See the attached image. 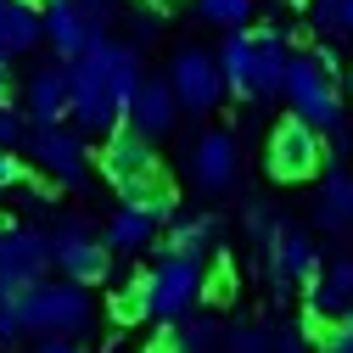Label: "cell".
I'll return each instance as SVG.
<instances>
[{
    "instance_id": "cell-1",
    "label": "cell",
    "mask_w": 353,
    "mask_h": 353,
    "mask_svg": "<svg viewBox=\"0 0 353 353\" xmlns=\"http://www.w3.org/2000/svg\"><path fill=\"white\" fill-rule=\"evenodd\" d=\"M141 57L129 51V46H107V39H96L90 51H84L79 62H73V118L84 123V129H112L118 123H129V101H135V90H141Z\"/></svg>"
},
{
    "instance_id": "cell-2",
    "label": "cell",
    "mask_w": 353,
    "mask_h": 353,
    "mask_svg": "<svg viewBox=\"0 0 353 353\" xmlns=\"http://www.w3.org/2000/svg\"><path fill=\"white\" fill-rule=\"evenodd\" d=\"M331 73H336V57L331 51H292L286 62V101L297 118H308L314 129H336L342 123V101L331 90Z\"/></svg>"
},
{
    "instance_id": "cell-3",
    "label": "cell",
    "mask_w": 353,
    "mask_h": 353,
    "mask_svg": "<svg viewBox=\"0 0 353 353\" xmlns=\"http://www.w3.org/2000/svg\"><path fill=\"white\" fill-rule=\"evenodd\" d=\"M17 314L23 331L34 336H79L90 325V297H84V281H39L28 292H17Z\"/></svg>"
},
{
    "instance_id": "cell-4",
    "label": "cell",
    "mask_w": 353,
    "mask_h": 353,
    "mask_svg": "<svg viewBox=\"0 0 353 353\" xmlns=\"http://www.w3.org/2000/svg\"><path fill=\"white\" fill-rule=\"evenodd\" d=\"M325 163V141H320V129L308 123V118H281L275 123V135H270V174L281 185H297V180H314Z\"/></svg>"
},
{
    "instance_id": "cell-5",
    "label": "cell",
    "mask_w": 353,
    "mask_h": 353,
    "mask_svg": "<svg viewBox=\"0 0 353 353\" xmlns=\"http://www.w3.org/2000/svg\"><path fill=\"white\" fill-rule=\"evenodd\" d=\"M168 84H174V96H180V107H191V112H213L219 96L230 90L219 57H208V51H196V46H180V51H174Z\"/></svg>"
},
{
    "instance_id": "cell-6",
    "label": "cell",
    "mask_w": 353,
    "mask_h": 353,
    "mask_svg": "<svg viewBox=\"0 0 353 353\" xmlns=\"http://www.w3.org/2000/svg\"><path fill=\"white\" fill-rule=\"evenodd\" d=\"M51 263H57L51 236H34V230H0V286H6V292H28V286H39Z\"/></svg>"
},
{
    "instance_id": "cell-7",
    "label": "cell",
    "mask_w": 353,
    "mask_h": 353,
    "mask_svg": "<svg viewBox=\"0 0 353 353\" xmlns=\"http://www.w3.org/2000/svg\"><path fill=\"white\" fill-rule=\"evenodd\" d=\"M202 297V270L191 252H168L152 270V314L157 320H185L191 303Z\"/></svg>"
},
{
    "instance_id": "cell-8",
    "label": "cell",
    "mask_w": 353,
    "mask_h": 353,
    "mask_svg": "<svg viewBox=\"0 0 353 353\" xmlns=\"http://www.w3.org/2000/svg\"><path fill=\"white\" fill-rule=\"evenodd\" d=\"M51 252H57V263L68 270V281H84V286L107 281V270H112V247H107V241H96V236H90V225H79V219L57 225Z\"/></svg>"
},
{
    "instance_id": "cell-9",
    "label": "cell",
    "mask_w": 353,
    "mask_h": 353,
    "mask_svg": "<svg viewBox=\"0 0 353 353\" xmlns=\"http://www.w3.org/2000/svg\"><path fill=\"white\" fill-rule=\"evenodd\" d=\"M101 174L112 180V191L129 185V180H146V174H157L152 135H146V129H135V123H118L112 135H107V152H101Z\"/></svg>"
},
{
    "instance_id": "cell-10",
    "label": "cell",
    "mask_w": 353,
    "mask_h": 353,
    "mask_svg": "<svg viewBox=\"0 0 353 353\" xmlns=\"http://www.w3.org/2000/svg\"><path fill=\"white\" fill-rule=\"evenodd\" d=\"M28 152H34V163L46 174H57L62 185H84V146H79V135H68L62 123H34Z\"/></svg>"
},
{
    "instance_id": "cell-11",
    "label": "cell",
    "mask_w": 353,
    "mask_h": 353,
    "mask_svg": "<svg viewBox=\"0 0 353 353\" xmlns=\"http://www.w3.org/2000/svg\"><path fill=\"white\" fill-rule=\"evenodd\" d=\"M236 168H241V152H236L230 129H208V135L191 146V180L202 191H230L236 185Z\"/></svg>"
},
{
    "instance_id": "cell-12",
    "label": "cell",
    "mask_w": 353,
    "mask_h": 353,
    "mask_svg": "<svg viewBox=\"0 0 353 353\" xmlns=\"http://www.w3.org/2000/svg\"><path fill=\"white\" fill-rule=\"evenodd\" d=\"M28 112L34 123H62L73 112V62H46L28 79Z\"/></svg>"
},
{
    "instance_id": "cell-13",
    "label": "cell",
    "mask_w": 353,
    "mask_h": 353,
    "mask_svg": "<svg viewBox=\"0 0 353 353\" xmlns=\"http://www.w3.org/2000/svg\"><path fill=\"white\" fill-rule=\"evenodd\" d=\"M174 118H180V96H174V84L168 79H146L141 90H135V101H129V123L146 129V135L157 141V135L174 129Z\"/></svg>"
},
{
    "instance_id": "cell-14",
    "label": "cell",
    "mask_w": 353,
    "mask_h": 353,
    "mask_svg": "<svg viewBox=\"0 0 353 353\" xmlns=\"http://www.w3.org/2000/svg\"><path fill=\"white\" fill-rule=\"evenodd\" d=\"M46 39L57 46V57H62V62H79V57L90 51L101 34L84 23V12L73 6V0H51V12H46Z\"/></svg>"
},
{
    "instance_id": "cell-15",
    "label": "cell",
    "mask_w": 353,
    "mask_h": 353,
    "mask_svg": "<svg viewBox=\"0 0 353 353\" xmlns=\"http://www.w3.org/2000/svg\"><path fill=\"white\" fill-rule=\"evenodd\" d=\"M286 62H292V51L281 46V34L275 28H252V101L286 90Z\"/></svg>"
},
{
    "instance_id": "cell-16",
    "label": "cell",
    "mask_w": 353,
    "mask_h": 353,
    "mask_svg": "<svg viewBox=\"0 0 353 353\" xmlns=\"http://www.w3.org/2000/svg\"><path fill=\"white\" fill-rule=\"evenodd\" d=\"M270 275L275 281H303V286L320 281V263H314L308 236H297V230H275L270 236Z\"/></svg>"
},
{
    "instance_id": "cell-17",
    "label": "cell",
    "mask_w": 353,
    "mask_h": 353,
    "mask_svg": "<svg viewBox=\"0 0 353 353\" xmlns=\"http://www.w3.org/2000/svg\"><path fill=\"white\" fill-rule=\"evenodd\" d=\"M46 39V17L28 0H0V57H23Z\"/></svg>"
},
{
    "instance_id": "cell-18",
    "label": "cell",
    "mask_w": 353,
    "mask_h": 353,
    "mask_svg": "<svg viewBox=\"0 0 353 353\" xmlns=\"http://www.w3.org/2000/svg\"><path fill=\"white\" fill-rule=\"evenodd\" d=\"M118 202L123 208H141V213H152L157 225L163 219H174V208H180V191L168 185V174L157 168V174H146V180H129V185H118Z\"/></svg>"
},
{
    "instance_id": "cell-19",
    "label": "cell",
    "mask_w": 353,
    "mask_h": 353,
    "mask_svg": "<svg viewBox=\"0 0 353 353\" xmlns=\"http://www.w3.org/2000/svg\"><path fill=\"white\" fill-rule=\"evenodd\" d=\"M152 230H157V219H152V213H141V208H118V213L107 219L101 241H107L112 252H135V247L152 241Z\"/></svg>"
},
{
    "instance_id": "cell-20",
    "label": "cell",
    "mask_w": 353,
    "mask_h": 353,
    "mask_svg": "<svg viewBox=\"0 0 353 353\" xmlns=\"http://www.w3.org/2000/svg\"><path fill=\"white\" fill-rule=\"evenodd\" d=\"M219 68H225V84L252 101V34H230L225 46H219Z\"/></svg>"
},
{
    "instance_id": "cell-21",
    "label": "cell",
    "mask_w": 353,
    "mask_h": 353,
    "mask_svg": "<svg viewBox=\"0 0 353 353\" xmlns=\"http://www.w3.org/2000/svg\"><path fill=\"white\" fill-rule=\"evenodd\" d=\"M107 314H112V325H141L152 314V275H135L129 286H118L112 303H107Z\"/></svg>"
},
{
    "instance_id": "cell-22",
    "label": "cell",
    "mask_w": 353,
    "mask_h": 353,
    "mask_svg": "<svg viewBox=\"0 0 353 353\" xmlns=\"http://www.w3.org/2000/svg\"><path fill=\"white\" fill-rule=\"evenodd\" d=\"M320 225H325V230L353 225V180H347V174H331V180H325V196H320Z\"/></svg>"
},
{
    "instance_id": "cell-23",
    "label": "cell",
    "mask_w": 353,
    "mask_h": 353,
    "mask_svg": "<svg viewBox=\"0 0 353 353\" xmlns=\"http://www.w3.org/2000/svg\"><path fill=\"white\" fill-rule=\"evenodd\" d=\"M213 236V219H180V225L168 230V241H163V252H202V241Z\"/></svg>"
},
{
    "instance_id": "cell-24",
    "label": "cell",
    "mask_w": 353,
    "mask_h": 353,
    "mask_svg": "<svg viewBox=\"0 0 353 353\" xmlns=\"http://www.w3.org/2000/svg\"><path fill=\"white\" fill-rule=\"evenodd\" d=\"M196 6H202V17L219 23V28H241L247 12H252V0H196Z\"/></svg>"
},
{
    "instance_id": "cell-25",
    "label": "cell",
    "mask_w": 353,
    "mask_h": 353,
    "mask_svg": "<svg viewBox=\"0 0 353 353\" xmlns=\"http://www.w3.org/2000/svg\"><path fill=\"white\" fill-rule=\"evenodd\" d=\"M174 336H180V347H185V353H213L219 325H213V320H191V325H174Z\"/></svg>"
},
{
    "instance_id": "cell-26",
    "label": "cell",
    "mask_w": 353,
    "mask_h": 353,
    "mask_svg": "<svg viewBox=\"0 0 353 353\" xmlns=\"http://www.w3.org/2000/svg\"><path fill=\"white\" fill-rule=\"evenodd\" d=\"M23 336V314H17V292L0 286V342H17Z\"/></svg>"
},
{
    "instance_id": "cell-27",
    "label": "cell",
    "mask_w": 353,
    "mask_h": 353,
    "mask_svg": "<svg viewBox=\"0 0 353 353\" xmlns=\"http://www.w3.org/2000/svg\"><path fill=\"white\" fill-rule=\"evenodd\" d=\"M225 342H230V353H275V336H263V331H252V325L230 331Z\"/></svg>"
},
{
    "instance_id": "cell-28",
    "label": "cell",
    "mask_w": 353,
    "mask_h": 353,
    "mask_svg": "<svg viewBox=\"0 0 353 353\" xmlns=\"http://www.w3.org/2000/svg\"><path fill=\"white\" fill-rule=\"evenodd\" d=\"M202 297H208V303H230V297H236V281H230V263H219V270H213V275L202 281Z\"/></svg>"
},
{
    "instance_id": "cell-29",
    "label": "cell",
    "mask_w": 353,
    "mask_h": 353,
    "mask_svg": "<svg viewBox=\"0 0 353 353\" xmlns=\"http://www.w3.org/2000/svg\"><path fill=\"white\" fill-rule=\"evenodd\" d=\"M23 180H28V168L17 163V146H0V191H12Z\"/></svg>"
},
{
    "instance_id": "cell-30",
    "label": "cell",
    "mask_w": 353,
    "mask_h": 353,
    "mask_svg": "<svg viewBox=\"0 0 353 353\" xmlns=\"http://www.w3.org/2000/svg\"><path fill=\"white\" fill-rule=\"evenodd\" d=\"M320 353H353V320H336V325L320 336Z\"/></svg>"
},
{
    "instance_id": "cell-31",
    "label": "cell",
    "mask_w": 353,
    "mask_h": 353,
    "mask_svg": "<svg viewBox=\"0 0 353 353\" xmlns=\"http://www.w3.org/2000/svg\"><path fill=\"white\" fill-rule=\"evenodd\" d=\"M73 6H79V12H84V23H90V28H96V34H101V28H107V23H112V0H73Z\"/></svg>"
},
{
    "instance_id": "cell-32",
    "label": "cell",
    "mask_w": 353,
    "mask_h": 353,
    "mask_svg": "<svg viewBox=\"0 0 353 353\" xmlns=\"http://www.w3.org/2000/svg\"><path fill=\"white\" fill-rule=\"evenodd\" d=\"M308 12H314V28H331V34H336V17H342V0H308Z\"/></svg>"
},
{
    "instance_id": "cell-33",
    "label": "cell",
    "mask_w": 353,
    "mask_h": 353,
    "mask_svg": "<svg viewBox=\"0 0 353 353\" xmlns=\"http://www.w3.org/2000/svg\"><path fill=\"white\" fill-rule=\"evenodd\" d=\"M23 141V118L12 107H0V146H17Z\"/></svg>"
},
{
    "instance_id": "cell-34",
    "label": "cell",
    "mask_w": 353,
    "mask_h": 353,
    "mask_svg": "<svg viewBox=\"0 0 353 353\" xmlns=\"http://www.w3.org/2000/svg\"><path fill=\"white\" fill-rule=\"evenodd\" d=\"M157 39V12H141L135 17V46H152Z\"/></svg>"
},
{
    "instance_id": "cell-35",
    "label": "cell",
    "mask_w": 353,
    "mask_h": 353,
    "mask_svg": "<svg viewBox=\"0 0 353 353\" xmlns=\"http://www.w3.org/2000/svg\"><path fill=\"white\" fill-rule=\"evenodd\" d=\"M0 107H12V57H0Z\"/></svg>"
},
{
    "instance_id": "cell-36",
    "label": "cell",
    "mask_w": 353,
    "mask_h": 353,
    "mask_svg": "<svg viewBox=\"0 0 353 353\" xmlns=\"http://www.w3.org/2000/svg\"><path fill=\"white\" fill-rule=\"evenodd\" d=\"M146 353H185V347H180V336H174V331H163V336H157Z\"/></svg>"
},
{
    "instance_id": "cell-37",
    "label": "cell",
    "mask_w": 353,
    "mask_h": 353,
    "mask_svg": "<svg viewBox=\"0 0 353 353\" xmlns=\"http://www.w3.org/2000/svg\"><path fill=\"white\" fill-rule=\"evenodd\" d=\"M34 353H79V347H73V342H68V336H46V342H39V347H34Z\"/></svg>"
},
{
    "instance_id": "cell-38",
    "label": "cell",
    "mask_w": 353,
    "mask_h": 353,
    "mask_svg": "<svg viewBox=\"0 0 353 353\" xmlns=\"http://www.w3.org/2000/svg\"><path fill=\"white\" fill-rule=\"evenodd\" d=\"M336 34L353 39V0H342V17H336Z\"/></svg>"
},
{
    "instance_id": "cell-39",
    "label": "cell",
    "mask_w": 353,
    "mask_h": 353,
    "mask_svg": "<svg viewBox=\"0 0 353 353\" xmlns=\"http://www.w3.org/2000/svg\"><path fill=\"white\" fill-rule=\"evenodd\" d=\"M331 275H336V281L347 286V297H353V258H347V263H336V270H331Z\"/></svg>"
},
{
    "instance_id": "cell-40",
    "label": "cell",
    "mask_w": 353,
    "mask_h": 353,
    "mask_svg": "<svg viewBox=\"0 0 353 353\" xmlns=\"http://www.w3.org/2000/svg\"><path fill=\"white\" fill-rule=\"evenodd\" d=\"M28 6H51V0H28Z\"/></svg>"
},
{
    "instance_id": "cell-41",
    "label": "cell",
    "mask_w": 353,
    "mask_h": 353,
    "mask_svg": "<svg viewBox=\"0 0 353 353\" xmlns=\"http://www.w3.org/2000/svg\"><path fill=\"white\" fill-rule=\"evenodd\" d=\"M286 6H308V0H286Z\"/></svg>"
},
{
    "instance_id": "cell-42",
    "label": "cell",
    "mask_w": 353,
    "mask_h": 353,
    "mask_svg": "<svg viewBox=\"0 0 353 353\" xmlns=\"http://www.w3.org/2000/svg\"><path fill=\"white\" fill-rule=\"evenodd\" d=\"M347 96H353V73H347Z\"/></svg>"
}]
</instances>
